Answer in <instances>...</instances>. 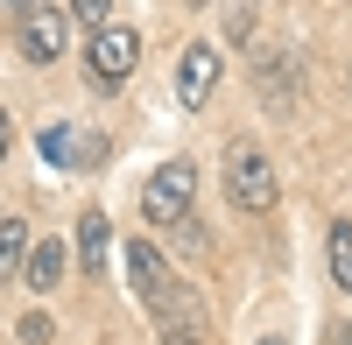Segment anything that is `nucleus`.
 <instances>
[{
	"label": "nucleus",
	"mask_w": 352,
	"mask_h": 345,
	"mask_svg": "<svg viewBox=\"0 0 352 345\" xmlns=\"http://www.w3.org/2000/svg\"><path fill=\"white\" fill-rule=\"evenodd\" d=\"M127 275H134V296L155 310L162 338H197V345H204V310H197V296L169 275V261H162L148 240H134V247H127Z\"/></svg>",
	"instance_id": "1"
},
{
	"label": "nucleus",
	"mask_w": 352,
	"mask_h": 345,
	"mask_svg": "<svg viewBox=\"0 0 352 345\" xmlns=\"http://www.w3.org/2000/svg\"><path fill=\"white\" fill-rule=\"evenodd\" d=\"M226 190H232V205L240 212H275V162L254 148V141H232L226 148Z\"/></svg>",
	"instance_id": "2"
},
{
	"label": "nucleus",
	"mask_w": 352,
	"mask_h": 345,
	"mask_svg": "<svg viewBox=\"0 0 352 345\" xmlns=\"http://www.w3.org/2000/svg\"><path fill=\"white\" fill-rule=\"evenodd\" d=\"M190 197H197V169L162 162L148 177V190H141V212H148V225H176V219H190Z\"/></svg>",
	"instance_id": "3"
},
{
	"label": "nucleus",
	"mask_w": 352,
	"mask_h": 345,
	"mask_svg": "<svg viewBox=\"0 0 352 345\" xmlns=\"http://www.w3.org/2000/svg\"><path fill=\"white\" fill-rule=\"evenodd\" d=\"M85 64H92V85H120L134 64H141V36H134V28L120 21V28H99V36H92V56H85Z\"/></svg>",
	"instance_id": "4"
},
{
	"label": "nucleus",
	"mask_w": 352,
	"mask_h": 345,
	"mask_svg": "<svg viewBox=\"0 0 352 345\" xmlns=\"http://www.w3.org/2000/svg\"><path fill=\"white\" fill-rule=\"evenodd\" d=\"M212 85H219V49H212V43H190L184 64H176V106L197 113L204 99H212Z\"/></svg>",
	"instance_id": "5"
},
{
	"label": "nucleus",
	"mask_w": 352,
	"mask_h": 345,
	"mask_svg": "<svg viewBox=\"0 0 352 345\" xmlns=\"http://www.w3.org/2000/svg\"><path fill=\"white\" fill-rule=\"evenodd\" d=\"M21 49H28V64H56L64 56V8H36L21 21Z\"/></svg>",
	"instance_id": "6"
},
{
	"label": "nucleus",
	"mask_w": 352,
	"mask_h": 345,
	"mask_svg": "<svg viewBox=\"0 0 352 345\" xmlns=\"http://www.w3.org/2000/svg\"><path fill=\"white\" fill-rule=\"evenodd\" d=\"M106 247H113V225H106V212H85V219H78V268L92 275V282L106 275Z\"/></svg>",
	"instance_id": "7"
},
{
	"label": "nucleus",
	"mask_w": 352,
	"mask_h": 345,
	"mask_svg": "<svg viewBox=\"0 0 352 345\" xmlns=\"http://www.w3.org/2000/svg\"><path fill=\"white\" fill-rule=\"evenodd\" d=\"M64 268H71L64 261V240H43V247H28V268L21 275H28V289L50 296V289H64Z\"/></svg>",
	"instance_id": "8"
},
{
	"label": "nucleus",
	"mask_w": 352,
	"mask_h": 345,
	"mask_svg": "<svg viewBox=\"0 0 352 345\" xmlns=\"http://www.w3.org/2000/svg\"><path fill=\"white\" fill-rule=\"evenodd\" d=\"M28 268V219H0V282Z\"/></svg>",
	"instance_id": "9"
},
{
	"label": "nucleus",
	"mask_w": 352,
	"mask_h": 345,
	"mask_svg": "<svg viewBox=\"0 0 352 345\" xmlns=\"http://www.w3.org/2000/svg\"><path fill=\"white\" fill-rule=\"evenodd\" d=\"M331 282L352 289V225H331Z\"/></svg>",
	"instance_id": "10"
},
{
	"label": "nucleus",
	"mask_w": 352,
	"mask_h": 345,
	"mask_svg": "<svg viewBox=\"0 0 352 345\" xmlns=\"http://www.w3.org/2000/svg\"><path fill=\"white\" fill-rule=\"evenodd\" d=\"M247 28H254V0H232V8H226V36L247 43Z\"/></svg>",
	"instance_id": "11"
},
{
	"label": "nucleus",
	"mask_w": 352,
	"mask_h": 345,
	"mask_svg": "<svg viewBox=\"0 0 352 345\" xmlns=\"http://www.w3.org/2000/svg\"><path fill=\"white\" fill-rule=\"evenodd\" d=\"M71 14H78V21H92V28H106V14H113V0H71Z\"/></svg>",
	"instance_id": "12"
},
{
	"label": "nucleus",
	"mask_w": 352,
	"mask_h": 345,
	"mask_svg": "<svg viewBox=\"0 0 352 345\" xmlns=\"http://www.w3.org/2000/svg\"><path fill=\"white\" fill-rule=\"evenodd\" d=\"M21 338H28V345H50L56 331H50V318H21Z\"/></svg>",
	"instance_id": "13"
},
{
	"label": "nucleus",
	"mask_w": 352,
	"mask_h": 345,
	"mask_svg": "<svg viewBox=\"0 0 352 345\" xmlns=\"http://www.w3.org/2000/svg\"><path fill=\"white\" fill-rule=\"evenodd\" d=\"M36 8H50V0H8V14H14V21H28Z\"/></svg>",
	"instance_id": "14"
},
{
	"label": "nucleus",
	"mask_w": 352,
	"mask_h": 345,
	"mask_svg": "<svg viewBox=\"0 0 352 345\" xmlns=\"http://www.w3.org/2000/svg\"><path fill=\"white\" fill-rule=\"evenodd\" d=\"M8 148H14V127H8V113H0V162H8Z\"/></svg>",
	"instance_id": "15"
},
{
	"label": "nucleus",
	"mask_w": 352,
	"mask_h": 345,
	"mask_svg": "<svg viewBox=\"0 0 352 345\" xmlns=\"http://www.w3.org/2000/svg\"><path fill=\"white\" fill-rule=\"evenodd\" d=\"M162 345H197V338H162Z\"/></svg>",
	"instance_id": "16"
},
{
	"label": "nucleus",
	"mask_w": 352,
	"mask_h": 345,
	"mask_svg": "<svg viewBox=\"0 0 352 345\" xmlns=\"http://www.w3.org/2000/svg\"><path fill=\"white\" fill-rule=\"evenodd\" d=\"M261 345H289V338H261Z\"/></svg>",
	"instance_id": "17"
},
{
	"label": "nucleus",
	"mask_w": 352,
	"mask_h": 345,
	"mask_svg": "<svg viewBox=\"0 0 352 345\" xmlns=\"http://www.w3.org/2000/svg\"><path fill=\"white\" fill-rule=\"evenodd\" d=\"M190 8H212V0H190Z\"/></svg>",
	"instance_id": "18"
},
{
	"label": "nucleus",
	"mask_w": 352,
	"mask_h": 345,
	"mask_svg": "<svg viewBox=\"0 0 352 345\" xmlns=\"http://www.w3.org/2000/svg\"><path fill=\"white\" fill-rule=\"evenodd\" d=\"M338 345H352V331H345V338H338Z\"/></svg>",
	"instance_id": "19"
}]
</instances>
